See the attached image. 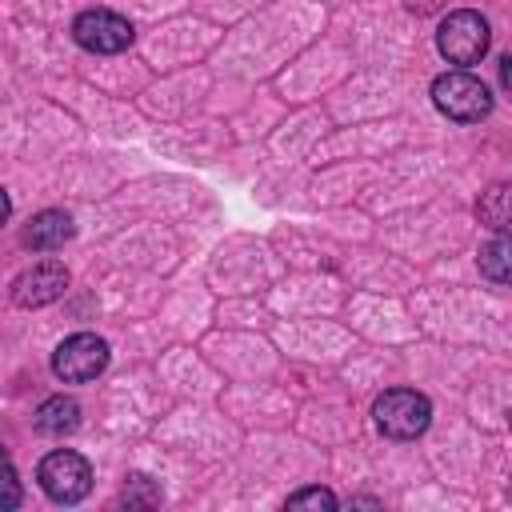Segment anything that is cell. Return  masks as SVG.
Masks as SVG:
<instances>
[{"instance_id":"cell-13","label":"cell","mask_w":512,"mask_h":512,"mask_svg":"<svg viewBox=\"0 0 512 512\" xmlns=\"http://www.w3.org/2000/svg\"><path fill=\"white\" fill-rule=\"evenodd\" d=\"M336 504H340V500H336L328 488H300V492L288 496V508H316V512L324 508V512H332Z\"/></svg>"},{"instance_id":"cell-10","label":"cell","mask_w":512,"mask_h":512,"mask_svg":"<svg viewBox=\"0 0 512 512\" xmlns=\"http://www.w3.org/2000/svg\"><path fill=\"white\" fill-rule=\"evenodd\" d=\"M36 428L48 436H68L80 428V404L72 396H48L36 408Z\"/></svg>"},{"instance_id":"cell-7","label":"cell","mask_w":512,"mask_h":512,"mask_svg":"<svg viewBox=\"0 0 512 512\" xmlns=\"http://www.w3.org/2000/svg\"><path fill=\"white\" fill-rule=\"evenodd\" d=\"M68 284H72V276H68V268H64L60 260H40V264L24 268V272L12 280L8 296H12L16 308H44V304L60 300V296L68 292Z\"/></svg>"},{"instance_id":"cell-15","label":"cell","mask_w":512,"mask_h":512,"mask_svg":"<svg viewBox=\"0 0 512 512\" xmlns=\"http://www.w3.org/2000/svg\"><path fill=\"white\" fill-rule=\"evenodd\" d=\"M404 8H408V12H416V16H428V12H436V8H440V0H404Z\"/></svg>"},{"instance_id":"cell-6","label":"cell","mask_w":512,"mask_h":512,"mask_svg":"<svg viewBox=\"0 0 512 512\" xmlns=\"http://www.w3.org/2000/svg\"><path fill=\"white\" fill-rule=\"evenodd\" d=\"M72 36H76V44L84 52L116 56V52H124L132 44L136 32H132V24L120 12H112V8H88V12H80L72 20Z\"/></svg>"},{"instance_id":"cell-9","label":"cell","mask_w":512,"mask_h":512,"mask_svg":"<svg viewBox=\"0 0 512 512\" xmlns=\"http://www.w3.org/2000/svg\"><path fill=\"white\" fill-rule=\"evenodd\" d=\"M476 220L492 232H512V184H488L476 200Z\"/></svg>"},{"instance_id":"cell-8","label":"cell","mask_w":512,"mask_h":512,"mask_svg":"<svg viewBox=\"0 0 512 512\" xmlns=\"http://www.w3.org/2000/svg\"><path fill=\"white\" fill-rule=\"evenodd\" d=\"M72 232H76V224H72L68 212H60V208H44V212H36V216L28 220V228H24V244H28L32 252H52V248H64V244L72 240Z\"/></svg>"},{"instance_id":"cell-3","label":"cell","mask_w":512,"mask_h":512,"mask_svg":"<svg viewBox=\"0 0 512 512\" xmlns=\"http://www.w3.org/2000/svg\"><path fill=\"white\" fill-rule=\"evenodd\" d=\"M372 420L388 440H416L432 424V404L416 388H388L372 404Z\"/></svg>"},{"instance_id":"cell-2","label":"cell","mask_w":512,"mask_h":512,"mask_svg":"<svg viewBox=\"0 0 512 512\" xmlns=\"http://www.w3.org/2000/svg\"><path fill=\"white\" fill-rule=\"evenodd\" d=\"M488 44H492V28H488V20H484L480 12L456 8V12H448V16L440 20L436 48H440V56H444L448 64H460V68L480 64V60L488 56Z\"/></svg>"},{"instance_id":"cell-5","label":"cell","mask_w":512,"mask_h":512,"mask_svg":"<svg viewBox=\"0 0 512 512\" xmlns=\"http://www.w3.org/2000/svg\"><path fill=\"white\" fill-rule=\"evenodd\" d=\"M108 368V340L96 332H72L52 352V372L64 384H88Z\"/></svg>"},{"instance_id":"cell-4","label":"cell","mask_w":512,"mask_h":512,"mask_svg":"<svg viewBox=\"0 0 512 512\" xmlns=\"http://www.w3.org/2000/svg\"><path fill=\"white\" fill-rule=\"evenodd\" d=\"M36 480H40V488H44L48 500H56V504H76V500H84L88 488H92V464H88L80 452H72V448H56V452H48V456L40 460Z\"/></svg>"},{"instance_id":"cell-14","label":"cell","mask_w":512,"mask_h":512,"mask_svg":"<svg viewBox=\"0 0 512 512\" xmlns=\"http://www.w3.org/2000/svg\"><path fill=\"white\" fill-rule=\"evenodd\" d=\"M4 508H20V484H16L12 460H4Z\"/></svg>"},{"instance_id":"cell-1","label":"cell","mask_w":512,"mask_h":512,"mask_svg":"<svg viewBox=\"0 0 512 512\" xmlns=\"http://www.w3.org/2000/svg\"><path fill=\"white\" fill-rule=\"evenodd\" d=\"M432 104L456 124H476L492 112V92L468 68H452V72H440L432 80Z\"/></svg>"},{"instance_id":"cell-16","label":"cell","mask_w":512,"mask_h":512,"mask_svg":"<svg viewBox=\"0 0 512 512\" xmlns=\"http://www.w3.org/2000/svg\"><path fill=\"white\" fill-rule=\"evenodd\" d=\"M500 84L512 92V56H504V60H500Z\"/></svg>"},{"instance_id":"cell-12","label":"cell","mask_w":512,"mask_h":512,"mask_svg":"<svg viewBox=\"0 0 512 512\" xmlns=\"http://www.w3.org/2000/svg\"><path fill=\"white\" fill-rule=\"evenodd\" d=\"M120 500H124L128 508H148V504H156V500H160V488H156L148 476H132V480L124 484Z\"/></svg>"},{"instance_id":"cell-11","label":"cell","mask_w":512,"mask_h":512,"mask_svg":"<svg viewBox=\"0 0 512 512\" xmlns=\"http://www.w3.org/2000/svg\"><path fill=\"white\" fill-rule=\"evenodd\" d=\"M476 264H480V272H484L488 280L512 284V240H508V236L488 240V244L480 248V256H476Z\"/></svg>"}]
</instances>
